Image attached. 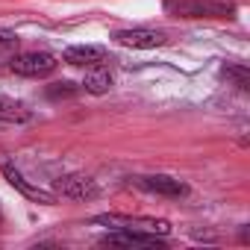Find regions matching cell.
Wrapping results in <instances>:
<instances>
[{
	"label": "cell",
	"mask_w": 250,
	"mask_h": 250,
	"mask_svg": "<svg viewBox=\"0 0 250 250\" xmlns=\"http://www.w3.org/2000/svg\"><path fill=\"white\" fill-rule=\"evenodd\" d=\"M62 62L74 65V68H97L109 62V50L97 47V44H74L62 53Z\"/></svg>",
	"instance_id": "52a82bcc"
},
{
	"label": "cell",
	"mask_w": 250,
	"mask_h": 250,
	"mask_svg": "<svg viewBox=\"0 0 250 250\" xmlns=\"http://www.w3.org/2000/svg\"><path fill=\"white\" fill-rule=\"evenodd\" d=\"M33 112L21 103V100H12V97H0V121H9V124H24L30 121Z\"/></svg>",
	"instance_id": "8fae6325"
},
{
	"label": "cell",
	"mask_w": 250,
	"mask_h": 250,
	"mask_svg": "<svg viewBox=\"0 0 250 250\" xmlns=\"http://www.w3.org/2000/svg\"><path fill=\"white\" fill-rule=\"evenodd\" d=\"M224 74H227V77H232V80H235V85H238L241 91H247V88H250V74H247V68H244V65H224Z\"/></svg>",
	"instance_id": "4fadbf2b"
},
{
	"label": "cell",
	"mask_w": 250,
	"mask_h": 250,
	"mask_svg": "<svg viewBox=\"0 0 250 250\" xmlns=\"http://www.w3.org/2000/svg\"><path fill=\"white\" fill-rule=\"evenodd\" d=\"M162 9L174 18H235V6L224 0H165Z\"/></svg>",
	"instance_id": "6da1fadb"
},
{
	"label": "cell",
	"mask_w": 250,
	"mask_h": 250,
	"mask_svg": "<svg viewBox=\"0 0 250 250\" xmlns=\"http://www.w3.org/2000/svg\"><path fill=\"white\" fill-rule=\"evenodd\" d=\"M0 168H3V177L9 180V186L12 188H18L27 200H36V203H44V206H53L56 203V194L53 191H44V188H39V186H33L30 180H24V174L9 162V159H3L0 156Z\"/></svg>",
	"instance_id": "277c9868"
},
{
	"label": "cell",
	"mask_w": 250,
	"mask_h": 250,
	"mask_svg": "<svg viewBox=\"0 0 250 250\" xmlns=\"http://www.w3.org/2000/svg\"><path fill=\"white\" fill-rule=\"evenodd\" d=\"M103 244L109 247H162V235L139 232V229H112Z\"/></svg>",
	"instance_id": "ba28073f"
},
{
	"label": "cell",
	"mask_w": 250,
	"mask_h": 250,
	"mask_svg": "<svg viewBox=\"0 0 250 250\" xmlns=\"http://www.w3.org/2000/svg\"><path fill=\"white\" fill-rule=\"evenodd\" d=\"M18 44H21V36L6 30V27H0V56H12L18 53Z\"/></svg>",
	"instance_id": "7c38bea8"
},
{
	"label": "cell",
	"mask_w": 250,
	"mask_h": 250,
	"mask_svg": "<svg viewBox=\"0 0 250 250\" xmlns=\"http://www.w3.org/2000/svg\"><path fill=\"white\" fill-rule=\"evenodd\" d=\"M115 42L124 47H133V50H153L162 47L168 42V36L162 30H147V27H136V30H118Z\"/></svg>",
	"instance_id": "5b68a950"
},
{
	"label": "cell",
	"mask_w": 250,
	"mask_h": 250,
	"mask_svg": "<svg viewBox=\"0 0 250 250\" xmlns=\"http://www.w3.org/2000/svg\"><path fill=\"white\" fill-rule=\"evenodd\" d=\"M56 194L62 197H71V200H88V197H97L100 188L91 177H83V174H68V177H59L53 183Z\"/></svg>",
	"instance_id": "8992f818"
},
{
	"label": "cell",
	"mask_w": 250,
	"mask_h": 250,
	"mask_svg": "<svg viewBox=\"0 0 250 250\" xmlns=\"http://www.w3.org/2000/svg\"><path fill=\"white\" fill-rule=\"evenodd\" d=\"M112 74L106 65H97V68H85V80H83V88L88 94H106L112 88Z\"/></svg>",
	"instance_id": "30bf717a"
},
{
	"label": "cell",
	"mask_w": 250,
	"mask_h": 250,
	"mask_svg": "<svg viewBox=\"0 0 250 250\" xmlns=\"http://www.w3.org/2000/svg\"><path fill=\"white\" fill-rule=\"evenodd\" d=\"M91 221L100 224V227H109V229H139V232H153V235H168L171 232V221H165V218H147V215L106 212V215H94Z\"/></svg>",
	"instance_id": "7a4b0ae2"
},
{
	"label": "cell",
	"mask_w": 250,
	"mask_h": 250,
	"mask_svg": "<svg viewBox=\"0 0 250 250\" xmlns=\"http://www.w3.org/2000/svg\"><path fill=\"white\" fill-rule=\"evenodd\" d=\"M59 68V59L47 50H27V53H12L9 56V71L18 77L30 80H44Z\"/></svg>",
	"instance_id": "3957f363"
},
{
	"label": "cell",
	"mask_w": 250,
	"mask_h": 250,
	"mask_svg": "<svg viewBox=\"0 0 250 250\" xmlns=\"http://www.w3.org/2000/svg\"><path fill=\"white\" fill-rule=\"evenodd\" d=\"M133 186L145 188V191H153V194H165V197H183L188 194L186 183L174 180V177H165V174H150V177H133Z\"/></svg>",
	"instance_id": "9c48e42d"
}]
</instances>
